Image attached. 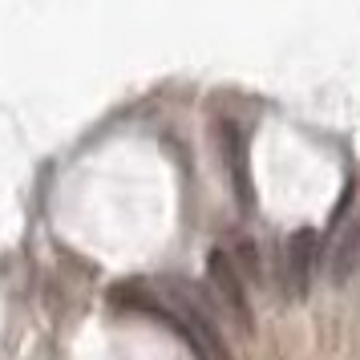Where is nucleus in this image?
<instances>
[{
	"label": "nucleus",
	"instance_id": "nucleus-1",
	"mask_svg": "<svg viewBox=\"0 0 360 360\" xmlns=\"http://www.w3.org/2000/svg\"><path fill=\"white\" fill-rule=\"evenodd\" d=\"M207 279H211V288H214L219 308L227 311L243 332H251V300H247L243 276L235 271V259H231L227 251H211V259H207Z\"/></svg>",
	"mask_w": 360,
	"mask_h": 360
},
{
	"label": "nucleus",
	"instance_id": "nucleus-2",
	"mask_svg": "<svg viewBox=\"0 0 360 360\" xmlns=\"http://www.w3.org/2000/svg\"><path fill=\"white\" fill-rule=\"evenodd\" d=\"M316 259H320V235H316V227H300L283 247V271H288V288H292L295 300L308 295Z\"/></svg>",
	"mask_w": 360,
	"mask_h": 360
},
{
	"label": "nucleus",
	"instance_id": "nucleus-3",
	"mask_svg": "<svg viewBox=\"0 0 360 360\" xmlns=\"http://www.w3.org/2000/svg\"><path fill=\"white\" fill-rule=\"evenodd\" d=\"M356 267H360V214L352 223H344L340 235H336V243H332V251H328V279L340 288V283L352 279Z\"/></svg>",
	"mask_w": 360,
	"mask_h": 360
},
{
	"label": "nucleus",
	"instance_id": "nucleus-4",
	"mask_svg": "<svg viewBox=\"0 0 360 360\" xmlns=\"http://www.w3.org/2000/svg\"><path fill=\"white\" fill-rule=\"evenodd\" d=\"M219 142L227 146V162H231V174H235V191H239V202L251 207V186H247V150H243V134L235 122H223L219 126Z\"/></svg>",
	"mask_w": 360,
	"mask_h": 360
},
{
	"label": "nucleus",
	"instance_id": "nucleus-5",
	"mask_svg": "<svg viewBox=\"0 0 360 360\" xmlns=\"http://www.w3.org/2000/svg\"><path fill=\"white\" fill-rule=\"evenodd\" d=\"M239 259H235V271L243 279H259L263 276V263H259V251H255V243L251 239H239V251H235Z\"/></svg>",
	"mask_w": 360,
	"mask_h": 360
}]
</instances>
